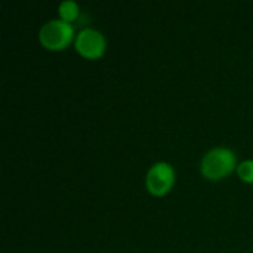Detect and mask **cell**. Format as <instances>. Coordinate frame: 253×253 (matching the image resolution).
I'll list each match as a JSON object with an SVG mask.
<instances>
[{
    "mask_svg": "<svg viewBox=\"0 0 253 253\" xmlns=\"http://www.w3.org/2000/svg\"><path fill=\"white\" fill-rule=\"evenodd\" d=\"M76 49L84 58L96 59L105 50V39L99 31L93 28H84L76 37Z\"/></svg>",
    "mask_w": 253,
    "mask_h": 253,
    "instance_id": "4",
    "label": "cell"
},
{
    "mask_svg": "<svg viewBox=\"0 0 253 253\" xmlns=\"http://www.w3.org/2000/svg\"><path fill=\"white\" fill-rule=\"evenodd\" d=\"M58 10H59L61 19H62V21H67V22L74 21V19L77 18V15H79V6H77V3L73 1V0H65V1H62V3L59 4Z\"/></svg>",
    "mask_w": 253,
    "mask_h": 253,
    "instance_id": "5",
    "label": "cell"
},
{
    "mask_svg": "<svg viewBox=\"0 0 253 253\" xmlns=\"http://www.w3.org/2000/svg\"><path fill=\"white\" fill-rule=\"evenodd\" d=\"M74 36V28L70 22L62 19H53L44 24L40 30V42L44 47L52 50H61L67 47Z\"/></svg>",
    "mask_w": 253,
    "mask_h": 253,
    "instance_id": "2",
    "label": "cell"
},
{
    "mask_svg": "<svg viewBox=\"0 0 253 253\" xmlns=\"http://www.w3.org/2000/svg\"><path fill=\"white\" fill-rule=\"evenodd\" d=\"M236 168V156L231 150L218 147L211 150L202 160V173L208 179H221Z\"/></svg>",
    "mask_w": 253,
    "mask_h": 253,
    "instance_id": "1",
    "label": "cell"
},
{
    "mask_svg": "<svg viewBox=\"0 0 253 253\" xmlns=\"http://www.w3.org/2000/svg\"><path fill=\"white\" fill-rule=\"evenodd\" d=\"M175 181L173 168L169 163H156L147 173V188L154 196L166 194Z\"/></svg>",
    "mask_w": 253,
    "mask_h": 253,
    "instance_id": "3",
    "label": "cell"
},
{
    "mask_svg": "<svg viewBox=\"0 0 253 253\" xmlns=\"http://www.w3.org/2000/svg\"><path fill=\"white\" fill-rule=\"evenodd\" d=\"M237 173L245 182H253V160H246L240 163L237 168Z\"/></svg>",
    "mask_w": 253,
    "mask_h": 253,
    "instance_id": "6",
    "label": "cell"
}]
</instances>
